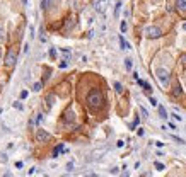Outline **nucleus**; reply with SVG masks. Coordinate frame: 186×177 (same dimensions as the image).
Masks as SVG:
<instances>
[{
    "mask_svg": "<svg viewBox=\"0 0 186 177\" xmlns=\"http://www.w3.org/2000/svg\"><path fill=\"white\" fill-rule=\"evenodd\" d=\"M102 102H104V95H102V92L99 88H92L87 94V104H89V107L97 109V107L102 106Z\"/></svg>",
    "mask_w": 186,
    "mask_h": 177,
    "instance_id": "f257e3e1",
    "label": "nucleus"
},
{
    "mask_svg": "<svg viewBox=\"0 0 186 177\" xmlns=\"http://www.w3.org/2000/svg\"><path fill=\"white\" fill-rule=\"evenodd\" d=\"M145 36L150 38V39H155V38H160L162 36V31H160L157 26H149V27H145Z\"/></svg>",
    "mask_w": 186,
    "mask_h": 177,
    "instance_id": "f03ea898",
    "label": "nucleus"
},
{
    "mask_svg": "<svg viewBox=\"0 0 186 177\" xmlns=\"http://www.w3.org/2000/svg\"><path fill=\"white\" fill-rule=\"evenodd\" d=\"M155 75H157V78H159V82L162 83V85H167V83H169V72H167L166 68H157V70H155Z\"/></svg>",
    "mask_w": 186,
    "mask_h": 177,
    "instance_id": "7ed1b4c3",
    "label": "nucleus"
},
{
    "mask_svg": "<svg viewBox=\"0 0 186 177\" xmlns=\"http://www.w3.org/2000/svg\"><path fill=\"white\" fill-rule=\"evenodd\" d=\"M109 7V0H96L94 2V10L99 12V14H104Z\"/></svg>",
    "mask_w": 186,
    "mask_h": 177,
    "instance_id": "20e7f679",
    "label": "nucleus"
},
{
    "mask_svg": "<svg viewBox=\"0 0 186 177\" xmlns=\"http://www.w3.org/2000/svg\"><path fill=\"white\" fill-rule=\"evenodd\" d=\"M16 62H17V55H16V51H9L7 53V56H5V65L7 67H14L16 65Z\"/></svg>",
    "mask_w": 186,
    "mask_h": 177,
    "instance_id": "39448f33",
    "label": "nucleus"
},
{
    "mask_svg": "<svg viewBox=\"0 0 186 177\" xmlns=\"http://www.w3.org/2000/svg\"><path fill=\"white\" fill-rule=\"evenodd\" d=\"M36 140L39 141V143H43V141H48L50 140V133H46L44 130H38L36 131Z\"/></svg>",
    "mask_w": 186,
    "mask_h": 177,
    "instance_id": "423d86ee",
    "label": "nucleus"
},
{
    "mask_svg": "<svg viewBox=\"0 0 186 177\" xmlns=\"http://www.w3.org/2000/svg\"><path fill=\"white\" fill-rule=\"evenodd\" d=\"M176 7L179 12H186V0H176Z\"/></svg>",
    "mask_w": 186,
    "mask_h": 177,
    "instance_id": "0eeeda50",
    "label": "nucleus"
},
{
    "mask_svg": "<svg viewBox=\"0 0 186 177\" xmlns=\"http://www.w3.org/2000/svg\"><path fill=\"white\" fill-rule=\"evenodd\" d=\"M137 82H138V85H140V87H144L145 92H150V90H152V87H150V85H149L147 82H145V80H140V78H138Z\"/></svg>",
    "mask_w": 186,
    "mask_h": 177,
    "instance_id": "6e6552de",
    "label": "nucleus"
},
{
    "mask_svg": "<svg viewBox=\"0 0 186 177\" xmlns=\"http://www.w3.org/2000/svg\"><path fill=\"white\" fill-rule=\"evenodd\" d=\"M63 119L67 121V123H70V121L75 119V114L72 112V111H67V112H65V118H63Z\"/></svg>",
    "mask_w": 186,
    "mask_h": 177,
    "instance_id": "1a4fd4ad",
    "label": "nucleus"
},
{
    "mask_svg": "<svg viewBox=\"0 0 186 177\" xmlns=\"http://www.w3.org/2000/svg\"><path fill=\"white\" fill-rule=\"evenodd\" d=\"M63 150H65L63 143H60V145H58V146H56V148L53 150V158H56V157H58V153H60V152H63Z\"/></svg>",
    "mask_w": 186,
    "mask_h": 177,
    "instance_id": "9d476101",
    "label": "nucleus"
},
{
    "mask_svg": "<svg viewBox=\"0 0 186 177\" xmlns=\"http://www.w3.org/2000/svg\"><path fill=\"white\" fill-rule=\"evenodd\" d=\"M159 116L162 118V119H167V118H169L167 112H166V107H162V106H159Z\"/></svg>",
    "mask_w": 186,
    "mask_h": 177,
    "instance_id": "9b49d317",
    "label": "nucleus"
},
{
    "mask_svg": "<svg viewBox=\"0 0 186 177\" xmlns=\"http://www.w3.org/2000/svg\"><path fill=\"white\" fill-rule=\"evenodd\" d=\"M120 44H121V50H130V44L125 41V38L123 36H120Z\"/></svg>",
    "mask_w": 186,
    "mask_h": 177,
    "instance_id": "f8f14e48",
    "label": "nucleus"
},
{
    "mask_svg": "<svg viewBox=\"0 0 186 177\" xmlns=\"http://www.w3.org/2000/svg\"><path fill=\"white\" fill-rule=\"evenodd\" d=\"M132 60H130V58H127V60H125V68H127L128 72H130V70H132Z\"/></svg>",
    "mask_w": 186,
    "mask_h": 177,
    "instance_id": "ddd939ff",
    "label": "nucleus"
},
{
    "mask_svg": "<svg viewBox=\"0 0 186 177\" xmlns=\"http://www.w3.org/2000/svg\"><path fill=\"white\" fill-rule=\"evenodd\" d=\"M181 92H183V88H181L179 85H176V87H174V90H172V94H174L176 97H178V95H181Z\"/></svg>",
    "mask_w": 186,
    "mask_h": 177,
    "instance_id": "4468645a",
    "label": "nucleus"
},
{
    "mask_svg": "<svg viewBox=\"0 0 186 177\" xmlns=\"http://www.w3.org/2000/svg\"><path fill=\"white\" fill-rule=\"evenodd\" d=\"M114 88H116L118 94H121V92H123V85H121L120 82H114Z\"/></svg>",
    "mask_w": 186,
    "mask_h": 177,
    "instance_id": "2eb2a0df",
    "label": "nucleus"
},
{
    "mask_svg": "<svg viewBox=\"0 0 186 177\" xmlns=\"http://www.w3.org/2000/svg\"><path fill=\"white\" fill-rule=\"evenodd\" d=\"M120 10H121V2H118V4H116V7H114V17H118Z\"/></svg>",
    "mask_w": 186,
    "mask_h": 177,
    "instance_id": "dca6fc26",
    "label": "nucleus"
},
{
    "mask_svg": "<svg viewBox=\"0 0 186 177\" xmlns=\"http://www.w3.org/2000/svg\"><path fill=\"white\" fill-rule=\"evenodd\" d=\"M32 90H34V92H39V90H41V82L34 83V85H32Z\"/></svg>",
    "mask_w": 186,
    "mask_h": 177,
    "instance_id": "f3484780",
    "label": "nucleus"
},
{
    "mask_svg": "<svg viewBox=\"0 0 186 177\" xmlns=\"http://www.w3.org/2000/svg\"><path fill=\"white\" fill-rule=\"evenodd\" d=\"M140 112H142V116H144V118H149V112H147V109H145L144 106H140Z\"/></svg>",
    "mask_w": 186,
    "mask_h": 177,
    "instance_id": "a211bd4d",
    "label": "nucleus"
},
{
    "mask_svg": "<svg viewBox=\"0 0 186 177\" xmlns=\"http://www.w3.org/2000/svg\"><path fill=\"white\" fill-rule=\"evenodd\" d=\"M171 138H172V140H176L178 143H181V145H184V140H183V138H179V136H174V135H172Z\"/></svg>",
    "mask_w": 186,
    "mask_h": 177,
    "instance_id": "6ab92c4d",
    "label": "nucleus"
},
{
    "mask_svg": "<svg viewBox=\"0 0 186 177\" xmlns=\"http://www.w3.org/2000/svg\"><path fill=\"white\" fill-rule=\"evenodd\" d=\"M127 27H128L127 21H121V26H120V29H121V32H125V31H127Z\"/></svg>",
    "mask_w": 186,
    "mask_h": 177,
    "instance_id": "aec40b11",
    "label": "nucleus"
},
{
    "mask_svg": "<svg viewBox=\"0 0 186 177\" xmlns=\"http://www.w3.org/2000/svg\"><path fill=\"white\" fill-rule=\"evenodd\" d=\"M41 9H43V10H46V9H48V0H41Z\"/></svg>",
    "mask_w": 186,
    "mask_h": 177,
    "instance_id": "412c9836",
    "label": "nucleus"
},
{
    "mask_svg": "<svg viewBox=\"0 0 186 177\" xmlns=\"http://www.w3.org/2000/svg\"><path fill=\"white\" fill-rule=\"evenodd\" d=\"M155 169H157V170H164V164H160V162H155Z\"/></svg>",
    "mask_w": 186,
    "mask_h": 177,
    "instance_id": "4be33fe9",
    "label": "nucleus"
},
{
    "mask_svg": "<svg viewBox=\"0 0 186 177\" xmlns=\"http://www.w3.org/2000/svg\"><path fill=\"white\" fill-rule=\"evenodd\" d=\"M50 56H51V58L56 56V50H55V48H51V50H50Z\"/></svg>",
    "mask_w": 186,
    "mask_h": 177,
    "instance_id": "5701e85b",
    "label": "nucleus"
},
{
    "mask_svg": "<svg viewBox=\"0 0 186 177\" xmlns=\"http://www.w3.org/2000/svg\"><path fill=\"white\" fill-rule=\"evenodd\" d=\"M109 172H111L113 176H116L118 172H120V169H118V167H113V169H111V170H109Z\"/></svg>",
    "mask_w": 186,
    "mask_h": 177,
    "instance_id": "b1692460",
    "label": "nucleus"
},
{
    "mask_svg": "<svg viewBox=\"0 0 186 177\" xmlns=\"http://www.w3.org/2000/svg\"><path fill=\"white\" fill-rule=\"evenodd\" d=\"M150 104H152V106H154V107H155V106H157V99H155V97H150Z\"/></svg>",
    "mask_w": 186,
    "mask_h": 177,
    "instance_id": "393cba45",
    "label": "nucleus"
},
{
    "mask_svg": "<svg viewBox=\"0 0 186 177\" xmlns=\"http://www.w3.org/2000/svg\"><path fill=\"white\" fill-rule=\"evenodd\" d=\"M14 107L19 109V111H22V104H21V102H14Z\"/></svg>",
    "mask_w": 186,
    "mask_h": 177,
    "instance_id": "a878e982",
    "label": "nucleus"
},
{
    "mask_svg": "<svg viewBox=\"0 0 186 177\" xmlns=\"http://www.w3.org/2000/svg\"><path fill=\"white\" fill-rule=\"evenodd\" d=\"M56 2H58V0H48V5L50 7H55V5H56Z\"/></svg>",
    "mask_w": 186,
    "mask_h": 177,
    "instance_id": "bb28decb",
    "label": "nucleus"
},
{
    "mask_svg": "<svg viewBox=\"0 0 186 177\" xmlns=\"http://www.w3.org/2000/svg\"><path fill=\"white\" fill-rule=\"evenodd\" d=\"M72 169H74V162H69V164H67V170H72Z\"/></svg>",
    "mask_w": 186,
    "mask_h": 177,
    "instance_id": "cd10ccee",
    "label": "nucleus"
},
{
    "mask_svg": "<svg viewBox=\"0 0 186 177\" xmlns=\"http://www.w3.org/2000/svg\"><path fill=\"white\" fill-rule=\"evenodd\" d=\"M69 67V63H67V60H63V62L60 63V68H67Z\"/></svg>",
    "mask_w": 186,
    "mask_h": 177,
    "instance_id": "c85d7f7f",
    "label": "nucleus"
},
{
    "mask_svg": "<svg viewBox=\"0 0 186 177\" xmlns=\"http://www.w3.org/2000/svg\"><path fill=\"white\" fill-rule=\"evenodd\" d=\"M172 118H174L176 121H183V118H181L179 114H176V112H174V114H172Z\"/></svg>",
    "mask_w": 186,
    "mask_h": 177,
    "instance_id": "c756f323",
    "label": "nucleus"
},
{
    "mask_svg": "<svg viewBox=\"0 0 186 177\" xmlns=\"http://www.w3.org/2000/svg\"><path fill=\"white\" fill-rule=\"evenodd\" d=\"M0 41H4V27L0 26Z\"/></svg>",
    "mask_w": 186,
    "mask_h": 177,
    "instance_id": "7c9ffc66",
    "label": "nucleus"
},
{
    "mask_svg": "<svg viewBox=\"0 0 186 177\" xmlns=\"http://www.w3.org/2000/svg\"><path fill=\"white\" fill-rule=\"evenodd\" d=\"M27 97V90H22L21 92V99H26Z\"/></svg>",
    "mask_w": 186,
    "mask_h": 177,
    "instance_id": "2f4dec72",
    "label": "nucleus"
},
{
    "mask_svg": "<svg viewBox=\"0 0 186 177\" xmlns=\"http://www.w3.org/2000/svg\"><path fill=\"white\" fill-rule=\"evenodd\" d=\"M137 133H138V136H144V133H145V131H144V128H138V131H137Z\"/></svg>",
    "mask_w": 186,
    "mask_h": 177,
    "instance_id": "473e14b6",
    "label": "nucleus"
},
{
    "mask_svg": "<svg viewBox=\"0 0 186 177\" xmlns=\"http://www.w3.org/2000/svg\"><path fill=\"white\" fill-rule=\"evenodd\" d=\"M123 145H125V141H123V140H120V141H118V143H116V146H118V148H121Z\"/></svg>",
    "mask_w": 186,
    "mask_h": 177,
    "instance_id": "72a5a7b5",
    "label": "nucleus"
},
{
    "mask_svg": "<svg viewBox=\"0 0 186 177\" xmlns=\"http://www.w3.org/2000/svg\"><path fill=\"white\" fill-rule=\"evenodd\" d=\"M181 63L186 67V55H183V58H181Z\"/></svg>",
    "mask_w": 186,
    "mask_h": 177,
    "instance_id": "f704fd0d",
    "label": "nucleus"
},
{
    "mask_svg": "<svg viewBox=\"0 0 186 177\" xmlns=\"http://www.w3.org/2000/svg\"><path fill=\"white\" fill-rule=\"evenodd\" d=\"M43 121V114H38V119H36V123H41Z\"/></svg>",
    "mask_w": 186,
    "mask_h": 177,
    "instance_id": "c9c22d12",
    "label": "nucleus"
},
{
    "mask_svg": "<svg viewBox=\"0 0 186 177\" xmlns=\"http://www.w3.org/2000/svg\"><path fill=\"white\" fill-rule=\"evenodd\" d=\"M121 177H130V172H123Z\"/></svg>",
    "mask_w": 186,
    "mask_h": 177,
    "instance_id": "e433bc0d",
    "label": "nucleus"
},
{
    "mask_svg": "<svg viewBox=\"0 0 186 177\" xmlns=\"http://www.w3.org/2000/svg\"><path fill=\"white\" fill-rule=\"evenodd\" d=\"M87 177H99V176H96V174H90V176H87Z\"/></svg>",
    "mask_w": 186,
    "mask_h": 177,
    "instance_id": "4c0bfd02",
    "label": "nucleus"
},
{
    "mask_svg": "<svg viewBox=\"0 0 186 177\" xmlns=\"http://www.w3.org/2000/svg\"><path fill=\"white\" fill-rule=\"evenodd\" d=\"M183 31H186V22H184V24H183Z\"/></svg>",
    "mask_w": 186,
    "mask_h": 177,
    "instance_id": "58836bf2",
    "label": "nucleus"
},
{
    "mask_svg": "<svg viewBox=\"0 0 186 177\" xmlns=\"http://www.w3.org/2000/svg\"><path fill=\"white\" fill-rule=\"evenodd\" d=\"M62 177H70V176H62Z\"/></svg>",
    "mask_w": 186,
    "mask_h": 177,
    "instance_id": "ea45409f",
    "label": "nucleus"
},
{
    "mask_svg": "<svg viewBox=\"0 0 186 177\" xmlns=\"http://www.w3.org/2000/svg\"><path fill=\"white\" fill-rule=\"evenodd\" d=\"M142 177H144V176H142Z\"/></svg>",
    "mask_w": 186,
    "mask_h": 177,
    "instance_id": "a19ab883",
    "label": "nucleus"
}]
</instances>
